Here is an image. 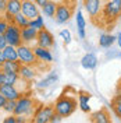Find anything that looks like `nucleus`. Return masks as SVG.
<instances>
[{"instance_id": "obj_1", "label": "nucleus", "mask_w": 121, "mask_h": 123, "mask_svg": "<svg viewBox=\"0 0 121 123\" xmlns=\"http://www.w3.org/2000/svg\"><path fill=\"white\" fill-rule=\"evenodd\" d=\"M77 106V98L74 95H68L67 91H64L54 102V111L56 113L61 115L63 117H68L75 112Z\"/></svg>"}, {"instance_id": "obj_2", "label": "nucleus", "mask_w": 121, "mask_h": 123, "mask_svg": "<svg viewBox=\"0 0 121 123\" xmlns=\"http://www.w3.org/2000/svg\"><path fill=\"white\" fill-rule=\"evenodd\" d=\"M38 106V102L33 97H31L28 94H22L18 99H17V105L14 109V115L15 116H25L29 117L33 115L35 109Z\"/></svg>"}, {"instance_id": "obj_3", "label": "nucleus", "mask_w": 121, "mask_h": 123, "mask_svg": "<svg viewBox=\"0 0 121 123\" xmlns=\"http://www.w3.org/2000/svg\"><path fill=\"white\" fill-rule=\"evenodd\" d=\"M100 15L106 24L117 21L121 15V0H104Z\"/></svg>"}, {"instance_id": "obj_4", "label": "nucleus", "mask_w": 121, "mask_h": 123, "mask_svg": "<svg viewBox=\"0 0 121 123\" xmlns=\"http://www.w3.org/2000/svg\"><path fill=\"white\" fill-rule=\"evenodd\" d=\"M17 52H18V60L21 62V64H32L38 67V64L40 63L33 52V48H31L28 43H21L20 46H17Z\"/></svg>"}, {"instance_id": "obj_5", "label": "nucleus", "mask_w": 121, "mask_h": 123, "mask_svg": "<svg viewBox=\"0 0 121 123\" xmlns=\"http://www.w3.org/2000/svg\"><path fill=\"white\" fill-rule=\"evenodd\" d=\"M56 113L54 105H42L38 104V106L35 109L33 115H32V122L33 123H50L52 116Z\"/></svg>"}, {"instance_id": "obj_6", "label": "nucleus", "mask_w": 121, "mask_h": 123, "mask_svg": "<svg viewBox=\"0 0 121 123\" xmlns=\"http://www.w3.org/2000/svg\"><path fill=\"white\" fill-rule=\"evenodd\" d=\"M72 4L74 3H66V1L57 3V10H56V15H54L56 23L60 24V25H64L71 20V17L74 14Z\"/></svg>"}, {"instance_id": "obj_7", "label": "nucleus", "mask_w": 121, "mask_h": 123, "mask_svg": "<svg viewBox=\"0 0 121 123\" xmlns=\"http://www.w3.org/2000/svg\"><path fill=\"white\" fill-rule=\"evenodd\" d=\"M4 37L7 41V45H13V46H20L22 43L21 39V28L18 25H15L14 23H10L7 27V30L4 32Z\"/></svg>"}, {"instance_id": "obj_8", "label": "nucleus", "mask_w": 121, "mask_h": 123, "mask_svg": "<svg viewBox=\"0 0 121 123\" xmlns=\"http://www.w3.org/2000/svg\"><path fill=\"white\" fill-rule=\"evenodd\" d=\"M82 3H83V8L88 13V15L91 17L92 20H95L102 13L104 0H83Z\"/></svg>"}, {"instance_id": "obj_9", "label": "nucleus", "mask_w": 121, "mask_h": 123, "mask_svg": "<svg viewBox=\"0 0 121 123\" xmlns=\"http://www.w3.org/2000/svg\"><path fill=\"white\" fill-rule=\"evenodd\" d=\"M36 45L42 46V48H47V49H52L56 46V42H54V37L53 34L49 30H43L38 31V37H36Z\"/></svg>"}, {"instance_id": "obj_10", "label": "nucleus", "mask_w": 121, "mask_h": 123, "mask_svg": "<svg viewBox=\"0 0 121 123\" xmlns=\"http://www.w3.org/2000/svg\"><path fill=\"white\" fill-rule=\"evenodd\" d=\"M38 67L36 66H32V64H21V67H20V71H18V74H20V78L25 81V83H32L36 76H38Z\"/></svg>"}, {"instance_id": "obj_11", "label": "nucleus", "mask_w": 121, "mask_h": 123, "mask_svg": "<svg viewBox=\"0 0 121 123\" xmlns=\"http://www.w3.org/2000/svg\"><path fill=\"white\" fill-rule=\"evenodd\" d=\"M21 11L29 20H32V18H35L40 14V7L33 0H21Z\"/></svg>"}, {"instance_id": "obj_12", "label": "nucleus", "mask_w": 121, "mask_h": 123, "mask_svg": "<svg viewBox=\"0 0 121 123\" xmlns=\"http://www.w3.org/2000/svg\"><path fill=\"white\" fill-rule=\"evenodd\" d=\"M0 92L6 97L7 101H10V99L17 101L24 94L22 91H20V90L17 88V85H10V84H3L0 87Z\"/></svg>"}, {"instance_id": "obj_13", "label": "nucleus", "mask_w": 121, "mask_h": 123, "mask_svg": "<svg viewBox=\"0 0 121 123\" xmlns=\"http://www.w3.org/2000/svg\"><path fill=\"white\" fill-rule=\"evenodd\" d=\"M33 52H35V55H36V57L40 63L49 64V63L53 62V55L50 52V49H47V48H42V46L36 45L33 46Z\"/></svg>"}, {"instance_id": "obj_14", "label": "nucleus", "mask_w": 121, "mask_h": 123, "mask_svg": "<svg viewBox=\"0 0 121 123\" xmlns=\"http://www.w3.org/2000/svg\"><path fill=\"white\" fill-rule=\"evenodd\" d=\"M75 20H77V31H78V37L81 39H85L86 37V21H85V17H83L82 10H77V15H75Z\"/></svg>"}, {"instance_id": "obj_15", "label": "nucleus", "mask_w": 121, "mask_h": 123, "mask_svg": "<svg viewBox=\"0 0 121 123\" xmlns=\"http://www.w3.org/2000/svg\"><path fill=\"white\" fill-rule=\"evenodd\" d=\"M36 37H38V30L32 28L31 25L21 28V39H22V43H28L29 45L31 42L36 41Z\"/></svg>"}, {"instance_id": "obj_16", "label": "nucleus", "mask_w": 121, "mask_h": 123, "mask_svg": "<svg viewBox=\"0 0 121 123\" xmlns=\"http://www.w3.org/2000/svg\"><path fill=\"white\" fill-rule=\"evenodd\" d=\"M98 56L95 53H86L83 55V57L81 59V66H82L85 70H93L96 69V66H98Z\"/></svg>"}, {"instance_id": "obj_17", "label": "nucleus", "mask_w": 121, "mask_h": 123, "mask_svg": "<svg viewBox=\"0 0 121 123\" xmlns=\"http://www.w3.org/2000/svg\"><path fill=\"white\" fill-rule=\"evenodd\" d=\"M57 80H59V74L56 71H52L45 78H42L38 84H36V87H38L39 90H45V88H49V87H52L53 84H56Z\"/></svg>"}, {"instance_id": "obj_18", "label": "nucleus", "mask_w": 121, "mask_h": 123, "mask_svg": "<svg viewBox=\"0 0 121 123\" xmlns=\"http://www.w3.org/2000/svg\"><path fill=\"white\" fill-rule=\"evenodd\" d=\"M91 120L93 123H110V115L104 108L99 109L96 112H92L91 113Z\"/></svg>"}, {"instance_id": "obj_19", "label": "nucleus", "mask_w": 121, "mask_h": 123, "mask_svg": "<svg viewBox=\"0 0 121 123\" xmlns=\"http://www.w3.org/2000/svg\"><path fill=\"white\" fill-rule=\"evenodd\" d=\"M91 94L89 92H79L78 95V106L79 109L85 112V113H89L91 112V106H89V101H91Z\"/></svg>"}, {"instance_id": "obj_20", "label": "nucleus", "mask_w": 121, "mask_h": 123, "mask_svg": "<svg viewBox=\"0 0 121 123\" xmlns=\"http://www.w3.org/2000/svg\"><path fill=\"white\" fill-rule=\"evenodd\" d=\"M114 42H117V37H114L111 34H102L99 37V46L103 49H109L114 45Z\"/></svg>"}, {"instance_id": "obj_21", "label": "nucleus", "mask_w": 121, "mask_h": 123, "mask_svg": "<svg viewBox=\"0 0 121 123\" xmlns=\"http://www.w3.org/2000/svg\"><path fill=\"white\" fill-rule=\"evenodd\" d=\"M56 10H57V3L53 1V0H49L46 4H43V6L40 7L42 14L46 15V17H49V18H54V15H56Z\"/></svg>"}, {"instance_id": "obj_22", "label": "nucleus", "mask_w": 121, "mask_h": 123, "mask_svg": "<svg viewBox=\"0 0 121 123\" xmlns=\"http://www.w3.org/2000/svg\"><path fill=\"white\" fill-rule=\"evenodd\" d=\"M1 52H3V59L4 60H18V52H17L15 46L7 45Z\"/></svg>"}, {"instance_id": "obj_23", "label": "nucleus", "mask_w": 121, "mask_h": 123, "mask_svg": "<svg viewBox=\"0 0 121 123\" xmlns=\"http://www.w3.org/2000/svg\"><path fill=\"white\" fill-rule=\"evenodd\" d=\"M20 67H21V62L20 60H4L3 62V66H1V70L3 71H14V73H18Z\"/></svg>"}, {"instance_id": "obj_24", "label": "nucleus", "mask_w": 121, "mask_h": 123, "mask_svg": "<svg viewBox=\"0 0 121 123\" xmlns=\"http://www.w3.org/2000/svg\"><path fill=\"white\" fill-rule=\"evenodd\" d=\"M13 23H14L15 25H18L20 28H24V27H28V25H29V18L24 14L22 11H20V13H17V14L14 15Z\"/></svg>"}, {"instance_id": "obj_25", "label": "nucleus", "mask_w": 121, "mask_h": 123, "mask_svg": "<svg viewBox=\"0 0 121 123\" xmlns=\"http://www.w3.org/2000/svg\"><path fill=\"white\" fill-rule=\"evenodd\" d=\"M20 74L14 73V71H4V84H10V85H17L20 81Z\"/></svg>"}, {"instance_id": "obj_26", "label": "nucleus", "mask_w": 121, "mask_h": 123, "mask_svg": "<svg viewBox=\"0 0 121 123\" xmlns=\"http://www.w3.org/2000/svg\"><path fill=\"white\" fill-rule=\"evenodd\" d=\"M21 11V0H7V13L15 15Z\"/></svg>"}, {"instance_id": "obj_27", "label": "nucleus", "mask_w": 121, "mask_h": 123, "mask_svg": "<svg viewBox=\"0 0 121 123\" xmlns=\"http://www.w3.org/2000/svg\"><path fill=\"white\" fill-rule=\"evenodd\" d=\"M29 25L32 27V28H35V30H43V28H46L45 25V20H43V17L39 14L38 17H35V18H32V20H29Z\"/></svg>"}, {"instance_id": "obj_28", "label": "nucleus", "mask_w": 121, "mask_h": 123, "mask_svg": "<svg viewBox=\"0 0 121 123\" xmlns=\"http://www.w3.org/2000/svg\"><path fill=\"white\" fill-rule=\"evenodd\" d=\"M111 108H113L114 113L121 119V95H116L111 101Z\"/></svg>"}, {"instance_id": "obj_29", "label": "nucleus", "mask_w": 121, "mask_h": 123, "mask_svg": "<svg viewBox=\"0 0 121 123\" xmlns=\"http://www.w3.org/2000/svg\"><path fill=\"white\" fill-rule=\"evenodd\" d=\"M15 105H17V101L10 99V101H7V102H6V105H4V108H3V111H4L7 115H11V113H14Z\"/></svg>"}, {"instance_id": "obj_30", "label": "nucleus", "mask_w": 121, "mask_h": 123, "mask_svg": "<svg viewBox=\"0 0 121 123\" xmlns=\"http://www.w3.org/2000/svg\"><path fill=\"white\" fill-rule=\"evenodd\" d=\"M60 37L63 39V42H64V45H70L71 43V41H72V37H71V32L68 30H61L60 31Z\"/></svg>"}, {"instance_id": "obj_31", "label": "nucleus", "mask_w": 121, "mask_h": 123, "mask_svg": "<svg viewBox=\"0 0 121 123\" xmlns=\"http://www.w3.org/2000/svg\"><path fill=\"white\" fill-rule=\"evenodd\" d=\"M8 24H10V23H8V21H6V20L3 18V15H1V18H0V32H1V34H4V32H6Z\"/></svg>"}, {"instance_id": "obj_32", "label": "nucleus", "mask_w": 121, "mask_h": 123, "mask_svg": "<svg viewBox=\"0 0 121 123\" xmlns=\"http://www.w3.org/2000/svg\"><path fill=\"white\" fill-rule=\"evenodd\" d=\"M63 116L61 115H59V113H54L53 116H52V119H50V123H60V122H63Z\"/></svg>"}, {"instance_id": "obj_33", "label": "nucleus", "mask_w": 121, "mask_h": 123, "mask_svg": "<svg viewBox=\"0 0 121 123\" xmlns=\"http://www.w3.org/2000/svg\"><path fill=\"white\" fill-rule=\"evenodd\" d=\"M7 11V0H0V14L3 15Z\"/></svg>"}, {"instance_id": "obj_34", "label": "nucleus", "mask_w": 121, "mask_h": 123, "mask_svg": "<svg viewBox=\"0 0 121 123\" xmlns=\"http://www.w3.org/2000/svg\"><path fill=\"white\" fill-rule=\"evenodd\" d=\"M3 122L4 123H17V116H15L14 113H11V115H8Z\"/></svg>"}, {"instance_id": "obj_35", "label": "nucleus", "mask_w": 121, "mask_h": 123, "mask_svg": "<svg viewBox=\"0 0 121 123\" xmlns=\"http://www.w3.org/2000/svg\"><path fill=\"white\" fill-rule=\"evenodd\" d=\"M6 46H7V41H6V37H4V34H1V32H0V49L3 50Z\"/></svg>"}, {"instance_id": "obj_36", "label": "nucleus", "mask_w": 121, "mask_h": 123, "mask_svg": "<svg viewBox=\"0 0 121 123\" xmlns=\"http://www.w3.org/2000/svg\"><path fill=\"white\" fill-rule=\"evenodd\" d=\"M6 102H7L6 97L0 92V111H3V108H4V105H6Z\"/></svg>"}, {"instance_id": "obj_37", "label": "nucleus", "mask_w": 121, "mask_h": 123, "mask_svg": "<svg viewBox=\"0 0 121 123\" xmlns=\"http://www.w3.org/2000/svg\"><path fill=\"white\" fill-rule=\"evenodd\" d=\"M3 18H4L6 21H8V23H13V18H14V15L10 14V13H7V11H6V13L3 14Z\"/></svg>"}, {"instance_id": "obj_38", "label": "nucleus", "mask_w": 121, "mask_h": 123, "mask_svg": "<svg viewBox=\"0 0 121 123\" xmlns=\"http://www.w3.org/2000/svg\"><path fill=\"white\" fill-rule=\"evenodd\" d=\"M4 84V71L0 69V87Z\"/></svg>"}, {"instance_id": "obj_39", "label": "nucleus", "mask_w": 121, "mask_h": 123, "mask_svg": "<svg viewBox=\"0 0 121 123\" xmlns=\"http://www.w3.org/2000/svg\"><path fill=\"white\" fill-rule=\"evenodd\" d=\"M33 1H35V3L38 4L39 7H42V6H43V4H46V3H47L49 0H33Z\"/></svg>"}, {"instance_id": "obj_40", "label": "nucleus", "mask_w": 121, "mask_h": 123, "mask_svg": "<svg viewBox=\"0 0 121 123\" xmlns=\"http://www.w3.org/2000/svg\"><path fill=\"white\" fill-rule=\"evenodd\" d=\"M25 122H27L25 116H17V123H25Z\"/></svg>"}, {"instance_id": "obj_41", "label": "nucleus", "mask_w": 121, "mask_h": 123, "mask_svg": "<svg viewBox=\"0 0 121 123\" xmlns=\"http://www.w3.org/2000/svg\"><path fill=\"white\" fill-rule=\"evenodd\" d=\"M117 43H118V46H120V49H121V32L117 35Z\"/></svg>"}, {"instance_id": "obj_42", "label": "nucleus", "mask_w": 121, "mask_h": 123, "mask_svg": "<svg viewBox=\"0 0 121 123\" xmlns=\"http://www.w3.org/2000/svg\"><path fill=\"white\" fill-rule=\"evenodd\" d=\"M0 62H4V59H3V52H1V49H0Z\"/></svg>"}, {"instance_id": "obj_43", "label": "nucleus", "mask_w": 121, "mask_h": 123, "mask_svg": "<svg viewBox=\"0 0 121 123\" xmlns=\"http://www.w3.org/2000/svg\"><path fill=\"white\" fill-rule=\"evenodd\" d=\"M61 1H66V3H74V0H61Z\"/></svg>"}, {"instance_id": "obj_44", "label": "nucleus", "mask_w": 121, "mask_h": 123, "mask_svg": "<svg viewBox=\"0 0 121 123\" xmlns=\"http://www.w3.org/2000/svg\"><path fill=\"white\" fill-rule=\"evenodd\" d=\"M1 66H3V62H0V69H1Z\"/></svg>"}, {"instance_id": "obj_45", "label": "nucleus", "mask_w": 121, "mask_h": 123, "mask_svg": "<svg viewBox=\"0 0 121 123\" xmlns=\"http://www.w3.org/2000/svg\"><path fill=\"white\" fill-rule=\"evenodd\" d=\"M0 18H1V14H0Z\"/></svg>"}]
</instances>
